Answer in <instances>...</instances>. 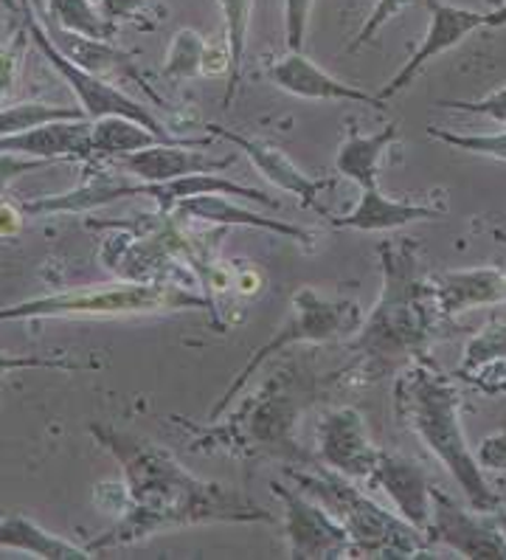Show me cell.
Segmentation results:
<instances>
[{"label": "cell", "instance_id": "6da1fadb", "mask_svg": "<svg viewBox=\"0 0 506 560\" xmlns=\"http://www.w3.org/2000/svg\"><path fill=\"white\" fill-rule=\"evenodd\" d=\"M91 434L102 448L116 456L125 474V490L113 504L121 515L110 529L87 544L96 558L107 549L132 547L152 535L195 524H273V513L259 508L257 501L220 481L189 474L178 456L158 442L105 425H91Z\"/></svg>", "mask_w": 506, "mask_h": 560}, {"label": "cell", "instance_id": "7a4b0ae2", "mask_svg": "<svg viewBox=\"0 0 506 560\" xmlns=\"http://www.w3.org/2000/svg\"><path fill=\"white\" fill-rule=\"evenodd\" d=\"M383 288L380 299L361 330L349 338L352 363L332 381H355L357 386L380 383L416 361H431V350L450 338L454 318L439 307L434 277L422 270V250L414 240L377 245Z\"/></svg>", "mask_w": 506, "mask_h": 560}, {"label": "cell", "instance_id": "3957f363", "mask_svg": "<svg viewBox=\"0 0 506 560\" xmlns=\"http://www.w3.org/2000/svg\"><path fill=\"white\" fill-rule=\"evenodd\" d=\"M395 417L454 476L467 504L479 513H506V504L486 481L479 456L461 425V395L456 377L434 361H416L397 372Z\"/></svg>", "mask_w": 506, "mask_h": 560}, {"label": "cell", "instance_id": "277c9868", "mask_svg": "<svg viewBox=\"0 0 506 560\" xmlns=\"http://www.w3.org/2000/svg\"><path fill=\"white\" fill-rule=\"evenodd\" d=\"M284 474L296 481L302 493L313 495L318 504L329 510L343 524L352 540L355 558H420L427 555L431 540L422 529L408 524L400 513H388L377 501L368 499L352 479L336 474V470H304L284 468Z\"/></svg>", "mask_w": 506, "mask_h": 560}, {"label": "cell", "instance_id": "5b68a950", "mask_svg": "<svg viewBox=\"0 0 506 560\" xmlns=\"http://www.w3.org/2000/svg\"><path fill=\"white\" fill-rule=\"evenodd\" d=\"M209 311L220 327L217 311L200 293L175 282H136L125 279L107 288H80L51 296L26 299V302L0 307V322H32V318H125L150 316V313Z\"/></svg>", "mask_w": 506, "mask_h": 560}, {"label": "cell", "instance_id": "8992f818", "mask_svg": "<svg viewBox=\"0 0 506 560\" xmlns=\"http://www.w3.org/2000/svg\"><path fill=\"white\" fill-rule=\"evenodd\" d=\"M363 324V311L361 304L352 302V299H332L321 296L313 288H298L290 299V318L276 330V336L270 338L268 343H262L254 355L248 358L239 375L231 381L228 389L223 392L214 409L209 411V422H217V417L228 409L231 402L237 400L239 392L245 389L254 377V372L268 363L270 358L279 355V352L296 347V343H332V341H349L361 330Z\"/></svg>", "mask_w": 506, "mask_h": 560}, {"label": "cell", "instance_id": "52a82bcc", "mask_svg": "<svg viewBox=\"0 0 506 560\" xmlns=\"http://www.w3.org/2000/svg\"><path fill=\"white\" fill-rule=\"evenodd\" d=\"M228 420V429L198 431L211 436L220 448L234 451V454L296 459L298 465H309V456L293 440V425L298 420V402L296 395L284 386V377H279V381L273 377L257 397H250L245 409H239Z\"/></svg>", "mask_w": 506, "mask_h": 560}, {"label": "cell", "instance_id": "ba28073f", "mask_svg": "<svg viewBox=\"0 0 506 560\" xmlns=\"http://www.w3.org/2000/svg\"><path fill=\"white\" fill-rule=\"evenodd\" d=\"M21 14H23V23H26L28 34H32L34 46L40 48L48 66L60 73L62 80L68 82V88L77 93V100H80V107L85 110L87 119L96 121V119H105V116H125V119L139 121V125L161 132V136H172L169 127H164V121H161L152 110H146L141 102H136L132 96H127L121 88L110 85L105 77H96V73L82 71L80 66H73V62L68 60L66 54H60V48L48 40L46 26L37 21V14H34V9L28 0H23Z\"/></svg>", "mask_w": 506, "mask_h": 560}, {"label": "cell", "instance_id": "9c48e42d", "mask_svg": "<svg viewBox=\"0 0 506 560\" xmlns=\"http://www.w3.org/2000/svg\"><path fill=\"white\" fill-rule=\"evenodd\" d=\"M431 544L454 549L470 560H506V513L461 508L445 490L434 488V510L425 527Z\"/></svg>", "mask_w": 506, "mask_h": 560}, {"label": "cell", "instance_id": "30bf717a", "mask_svg": "<svg viewBox=\"0 0 506 560\" xmlns=\"http://www.w3.org/2000/svg\"><path fill=\"white\" fill-rule=\"evenodd\" d=\"M273 495L284 508V533H287L290 558L296 560H341L355 558L352 540L341 521L318 504L313 495L282 481H270Z\"/></svg>", "mask_w": 506, "mask_h": 560}, {"label": "cell", "instance_id": "8fae6325", "mask_svg": "<svg viewBox=\"0 0 506 560\" xmlns=\"http://www.w3.org/2000/svg\"><path fill=\"white\" fill-rule=\"evenodd\" d=\"M380 451L368 436L366 420L355 406L329 409L318 422V459L323 462V468L346 479L368 485Z\"/></svg>", "mask_w": 506, "mask_h": 560}, {"label": "cell", "instance_id": "7c38bea8", "mask_svg": "<svg viewBox=\"0 0 506 560\" xmlns=\"http://www.w3.org/2000/svg\"><path fill=\"white\" fill-rule=\"evenodd\" d=\"M427 12H431V23H427V32L422 37V43L416 46V51L405 60V66L391 77V82H386L377 96L383 102H388L391 96H397L400 91H405L411 82L422 73V68L431 60L442 57L450 48L461 46V43L470 37L479 28H486V14L473 12V9L454 7V3H445V0H425Z\"/></svg>", "mask_w": 506, "mask_h": 560}, {"label": "cell", "instance_id": "4fadbf2b", "mask_svg": "<svg viewBox=\"0 0 506 560\" xmlns=\"http://www.w3.org/2000/svg\"><path fill=\"white\" fill-rule=\"evenodd\" d=\"M205 130H209L211 136H217V139H225L231 147L243 150L245 155H248L250 164L257 166V172L268 180V184L282 189L284 195H293L304 209L318 211L321 218L329 220V209L321 203V195L332 186V180L309 178L307 172L298 170V164H293V159H290L282 147L270 144V141L250 139V136L234 132L223 125H205Z\"/></svg>", "mask_w": 506, "mask_h": 560}, {"label": "cell", "instance_id": "5bb4252c", "mask_svg": "<svg viewBox=\"0 0 506 560\" xmlns=\"http://www.w3.org/2000/svg\"><path fill=\"white\" fill-rule=\"evenodd\" d=\"M366 488H380L391 499L397 513L425 533L431 510H434V481L420 462L380 451V459Z\"/></svg>", "mask_w": 506, "mask_h": 560}, {"label": "cell", "instance_id": "9a60e30c", "mask_svg": "<svg viewBox=\"0 0 506 560\" xmlns=\"http://www.w3.org/2000/svg\"><path fill=\"white\" fill-rule=\"evenodd\" d=\"M270 80L282 91H287L296 100L309 102H352V105H368L375 110H386V102L377 93H366L363 88L349 85L336 80L332 73L309 60L304 51H290L279 62L270 66Z\"/></svg>", "mask_w": 506, "mask_h": 560}, {"label": "cell", "instance_id": "2e32d148", "mask_svg": "<svg viewBox=\"0 0 506 560\" xmlns=\"http://www.w3.org/2000/svg\"><path fill=\"white\" fill-rule=\"evenodd\" d=\"M0 152L26 155L37 161H82L93 164V121L68 119L51 125L32 127V130L0 136Z\"/></svg>", "mask_w": 506, "mask_h": 560}, {"label": "cell", "instance_id": "e0dca14e", "mask_svg": "<svg viewBox=\"0 0 506 560\" xmlns=\"http://www.w3.org/2000/svg\"><path fill=\"white\" fill-rule=\"evenodd\" d=\"M231 164H234V155L214 159L209 152H200V147L189 144H155L119 159V166H125L141 184H164V180L184 178L195 172H220L228 170Z\"/></svg>", "mask_w": 506, "mask_h": 560}, {"label": "cell", "instance_id": "ac0fdd59", "mask_svg": "<svg viewBox=\"0 0 506 560\" xmlns=\"http://www.w3.org/2000/svg\"><path fill=\"white\" fill-rule=\"evenodd\" d=\"M439 218H445V206L420 203V200L386 198L380 191V186H368V189H363L355 209L349 211V214H343V218L329 214V223L336 225V229L349 231H395L402 229V225Z\"/></svg>", "mask_w": 506, "mask_h": 560}, {"label": "cell", "instance_id": "d6986e66", "mask_svg": "<svg viewBox=\"0 0 506 560\" xmlns=\"http://www.w3.org/2000/svg\"><path fill=\"white\" fill-rule=\"evenodd\" d=\"M46 32H48V40L60 48V54H66L73 66H80L82 71L96 73V77H105V80L107 77H119V80L136 82V85L144 88L146 96H152V100L158 102V105H164V102L158 100V93L146 85V80L139 73V68H136V62H132L130 54L113 46V40L82 37V34L66 32V28H60L57 23L46 26Z\"/></svg>", "mask_w": 506, "mask_h": 560}, {"label": "cell", "instance_id": "ffe728a7", "mask_svg": "<svg viewBox=\"0 0 506 560\" xmlns=\"http://www.w3.org/2000/svg\"><path fill=\"white\" fill-rule=\"evenodd\" d=\"M434 282L439 307L447 318L479 311V307L506 304V270L493 268V265L445 270V273L434 277Z\"/></svg>", "mask_w": 506, "mask_h": 560}, {"label": "cell", "instance_id": "44dd1931", "mask_svg": "<svg viewBox=\"0 0 506 560\" xmlns=\"http://www.w3.org/2000/svg\"><path fill=\"white\" fill-rule=\"evenodd\" d=\"M172 214H178L180 220H191V223H209V225H243V229H262L279 237L296 240V243H307L313 234L298 225L282 223L276 218H264L259 211L243 209V206L231 203L228 195H195V198L178 200V206L172 209Z\"/></svg>", "mask_w": 506, "mask_h": 560}, {"label": "cell", "instance_id": "7402d4cb", "mask_svg": "<svg viewBox=\"0 0 506 560\" xmlns=\"http://www.w3.org/2000/svg\"><path fill=\"white\" fill-rule=\"evenodd\" d=\"M141 186L127 184L113 175H99V178L85 180L77 189L62 191V195H48V198L26 200L21 206L26 218H51V214H91V211L110 206L125 198H141Z\"/></svg>", "mask_w": 506, "mask_h": 560}, {"label": "cell", "instance_id": "603a6c76", "mask_svg": "<svg viewBox=\"0 0 506 560\" xmlns=\"http://www.w3.org/2000/svg\"><path fill=\"white\" fill-rule=\"evenodd\" d=\"M155 144H189L209 147L211 139H186V136H161L139 121L125 119V116H105L93 121V161L113 159L119 161L132 152L146 150Z\"/></svg>", "mask_w": 506, "mask_h": 560}, {"label": "cell", "instance_id": "cb8c5ba5", "mask_svg": "<svg viewBox=\"0 0 506 560\" xmlns=\"http://www.w3.org/2000/svg\"><path fill=\"white\" fill-rule=\"evenodd\" d=\"M195 195H231V198L257 200V203L268 206V209H279V200L268 198L264 191L250 189V186L237 184V180L220 178L217 172H195V175H184V178L164 180V184H144L141 186V198H152L158 203L161 214H169L178 200L195 198Z\"/></svg>", "mask_w": 506, "mask_h": 560}, {"label": "cell", "instance_id": "d4e9b609", "mask_svg": "<svg viewBox=\"0 0 506 560\" xmlns=\"http://www.w3.org/2000/svg\"><path fill=\"white\" fill-rule=\"evenodd\" d=\"M397 136H400L397 125L383 127L380 132H372V136H361L355 125H349L346 141H343L336 155V170L341 172L343 178L355 180L361 189L380 186L383 155L391 150Z\"/></svg>", "mask_w": 506, "mask_h": 560}, {"label": "cell", "instance_id": "484cf974", "mask_svg": "<svg viewBox=\"0 0 506 560\" xmlns=\"http://www.w3.org/2000/svg\"><path fill=\"white\" fill-rule=\"evenodd\" d=\"M0 547L3 549H21V552L34 555L40 560H91L96 555L87 547H77L73 540L60 538V535L48 533L37 521L28 515H7L0 518Z\"/></svg>", "mask_w": 506, "mask_h": 560}, {"label": "cell", "instance_id": "4316f807", "mask_svg": "<svg viewBox=\"0 0 506 560\" xmlns=\"http://www.w3.org/2000/svg\"><path fill=\"white\" fill-rule=\"evenodd\" d=\"M501 375H506V324L493 322L467 343L464 361L459 363L454 377L470 383V386H479V383L495 381Z\"/></svg>", "mask_w": 506, "mask_h": 560}, {"label": "cell", "instance_id": "83f0119b", "mask_svg": "<svg viewBox=\"0 0 506 560\" xmlns=\"http://www.w3.org/2000/svg\"><path fill=\"white\" fill-rule=\"evenodd\" d=\"M223 7V37L228 43L231 51V71H228V88H225L223 105L231 107L234 96L239 91V80H243V60L245 48H248V28L250 14H254V0H220Z\"/></svg>", "mask_w": 506, "mask_h": 560}, {"label": "cell", "instance_id": "f1b7e54d", "mask_svg": "<svg viewBox=\"0 0 506 560\" xmlns=\"http://www.w3.org/2000/svg\"><path fill=\"white\" fill-rule=\"evenodd\" d=\"M54 23L66 32L96 37V40H113L119 34V26L110 23L93 0H46Z\"/></svg>", "mask_w": 506, "mask_h": 560}, {"label": "cell", "instance_id": "f546056e", "mask_svg": "<svg viewBox=\"0 0 506 560\" xmlns=\"http://www.w3.org/2000/svg\"><path fill=\"white\" fill-rule=\"evenodd\" d=\"M205 40L203 34L195 28H178L172 34V43L166 48L164 66H161V77L169 82H184L203 77V57H205Z\"/></svg>", "mask_w": 506, "mask_h": 560}, {"label": "cell", "instance_id": "4dcf8cb0", "mask_svg": "<svg viewBox=\"0 0 506 560\" xmlns=\"http://www.w3.org/2000/svg\"><path fill=\"white\" fill-rule=\"evenodd\" d=\"M68 119H87V116L82 107H60L46 105V102H21V105L3 107V110H0V136H12V132H23L32 130V127Z\"/></svg>", "mask_w": 506, "mask_h": 560}, {"label": "cell", "instance_id": "1f68e13d", "mask_svg": "<svg viewBox=\"0 0 506 560\" xmlns=\"http://www.w3.org/2000/svg\"><path fill=\"white\" fill-rule=\"evenodd\" d=\"M427 136L442 144L454 147V150L470 152V155H481V159L504 161L506 164V130L501 132H454V130H439L431 127Z\"/></svg>", "mask_w": 506, "mask_h": 560}, {"label": "cell", "instance_id": "d6a6232c", "mask_svg": "<svg viewBox=\"0 0 506 560\" xmlns=\"http://www.w3.org/2000/svg\"><path fill=\"white\" fill-rule=\"evenodd\" d=\"M28 370L80 372V370H93V363H80L62 355L40 358V355H14V352H0V377L14 375V372H28Z\"/></svg>", "mask_w": 506, "mask_h": 560}, {"label": "cell", "instance_id": "836d02e7", "mask_svg": "<svg viewBox=\"0 0 506 560\" xmlns=\"http://www.w3.org/2000/svg\"><path fill=\"white\" fill-rule=\"evenodd\" d=\"M32 40L26 23H23L17 32L12 34V40L7 46H0V100L12 91L14 80H17V71L23 66V57H26V46Z\"/></svg>", "mask_w": 506, "mask_h": 560}, {"label": "cell", "instance_id": "e575fe53", "mask_svg": "<svg viewBox=\"0 0 506 560\" xmlns=\"http://www.w3.org/2000/svg\"><path fill=\"white\" fill-rule=\"evenodd\" d=\"M408 7H411V0H377L375 9L368 12L366 23H363L361 32H357V37H355V40H352V43H349L346 51L352 54V51H357V48L368 46V43L375 40V34L380 32V28L386 26L388 21H395L397 14L405 12Z\"/></svg>", "mask_w": 506, "mask_h": 560}, {"label": "cell", "instance_id": "d590c367", "mask_svg": "<svg viewBox=\"0 0 506 560\" xmlns=\"http://www.w3.org/2000/svg\"><path fill=\"white\" fill-rule=\"evenodd\" d=\"M313 3L316 0H284V43H287V51H304Z\"/></svg>", "mask_w": 506, "mask_h": 560}, {"label": "cell", "instance_id": "8d00e7d4", "mask_svg": "<svg viewBox=\"0 0 506 560\" xmlns=\"http://www.w3.org/2000/svg\"><path fill=\"white\" fill-rule=\"evenodd\" d=\"M442 107H450V110L461 113H475V116H486V119L498 121V125H506V85L498 88V91L486 93L475 102H439Z\"/></svg>", "mask_w": 506, "mask_h": 560}, {"label": "cell", "instance_id": "74e56055", "mask_svg": "<svg viewBox=\"0 0 506 560\" xmlns=\"http://www.w3.org/2000/svg\"><path fill=\"white\" fill-rule=\"evenodd\" d=\"M48 161H37V159H26V155H12V152H0V198L12 189V184L28 172L43 170Z\"/></svg>", "mask_w": 506, "mask_h": 560}, {"label": "cell", "instance_id": "f35d334b", "mask_svg": "<svg viewBox=\"0 0 506 560\" xmlns=\"http://www.w3.org/2000/svg\"><path fill=\"white\" fill-rule=\"evenodd\" d=\"M475 456H479V465L484 470H493V474H506V429L484 436V442L479 445Z\"/></svg>", "mask_w": 506, "mask_h": 560}, {"label": "cell", "instance_id": "ab89813d", "mask_svg": "<svg viewBox=\"0 0 506 560\" xmlns=\"http://www.w3.org/2000/svg\"><path fill=\"white\" fill-rule=\"evenodd\" d=\"M99 12L105 14L107 21L121 26V23H139L141 21V12H144L146 0H99L96 3Z\"/></svg>", "mask_w": 506, "mask_h": 560}, {"label": "cell", "instance_id": "60d3db41", "mask_svg": "<svg viewBox=\"0 0 506 560\" xmlns=\"http://www.w3.org/2000/svg\"><path fill=\"white\" fill-rule=\"evenodd\" d=\"M23 218H26V211H23L21 206L0 200V237L9 240L14 237V234H21Z\"/></svg>", "mask_w": 506, "mask_h": 560}, {"label": "cell", "instance_id": "b9f144b4", "mask_svg": "<svg viewBox=\"0 0 506 560\" xmlns=\"http://www.w3.org/2000/svg\"><path fill=\"white\" fill-rule=\"evenodd\" d=\"M475 389L481 392V395L486 397H498V395H506V375L495 377V381H486V383H479Z\"/></svg>", "mask_w": 506, "mask_h": 560}, {"label": "cell", "instance_id": "7bdbcfd3", "mask_svg": "<svg viewBox=\"0 0 506 560\" xmlns=\"http://www.w3.org/2000/svg\"><path fill=\"white\" fill-rule=\"evenodd\" d=\"M506 26V3H501L495 12H486V28H504Z\"/></svg>", "mask_w": 506, "mask_h": 560}, {"label": "cell", "instance_id": "ee69618b", "mask_svg": "<svg viewBox=\"0 0 506 560\" xmlns=\"http://www.w3.org/2000/svg\"><path fill=\"white\" fill-rule=\"evenodd\" d=\"M493 237L498 240V243H504V245H506V231H501V229H493Z\"/></svg>", "mask_w": 506, "mask_h": 560}, {"label": "cell", "instance_id": "f6af8a7d", "mask_svg": "<svg viewBox=\"0 0 506 560\" xmlns=\"http://www.w3.org/2000/svg\"><path fill=\"white\" fill-rule=\"evenodd\" d=\"M93 3H99V0H93Z\"/></svg>", "mask_w": 506, "mask_h": 560}]
</instances>
